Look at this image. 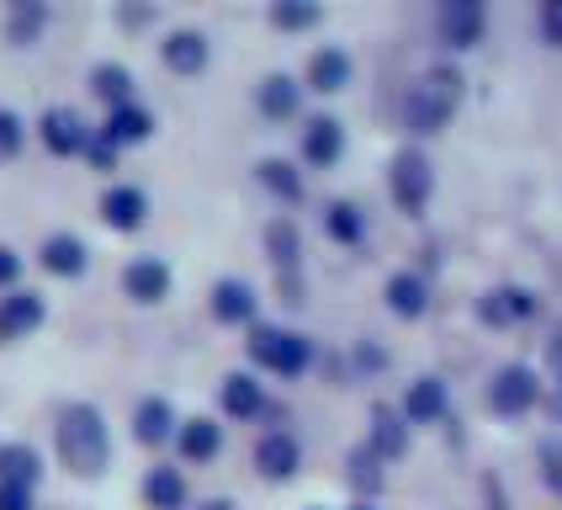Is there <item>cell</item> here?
I'll use <instances>...</instances> for the list:
<instances>
[{"instance_id": "cell-1", "label": "cell", "mask_w": 562, "mask_h": 510, "mask_svg": "<svg viewBox=\"0 0 562 510\" xmlns=\"http://www.w3.org/2000/svg\"><path fill=\"white\" fill-rule=\"evenodd\" d=\"M457 101H462V75L457 69H425L404 96V123L414 133H440L451 123Z\"/></svg>"}, {"instance_id": "cell-2", "label": "cell", "mask_w": 562, "mask_h": 510, "mask_svg": "<svg viewBox=\"0 0 562 510\" xmlns=\"http://www.w3.org/2000/svg\"><path fill=\"white\" fill-rule=\"evenodd\" d=\"M106 452H112V442H106L101 410H91V404H69L59 420V457L75 468V474L95 478L106 468Z\"/></svg>"}, {"instance_id": "cell-3", "label": "cell", "mask_w": 562, "mask_h": 510, "mask_svg": "<svg viewBox=\"0 0 562 510\" xmlns=\"http://www.w3.org/2000/svg\"><path fill=\"white\" fill-rule=\"evenodd\" d=\"M250 356L260 367H271L281 378H297L308 367V341L292 335V330H255L250 335Z\"/></svg>"}, {"instance_id": "cell-4", "label": "cell", "mask_w": 562, "mask_h": 510, "mask_svg": "<svg viewBox=\"0 0 562 510\" xmlns=\"http://www.w3.org/2000/svg\"><path fill=\"white\" fill-rule=\"evenodd\" d=\"M430 187H436V176H430V159L419 155V149H404V155L393 159V202L404 213H425Z\"/></svg>"}, {"instance_id": "cell-5", "label": "cell", "mask_w": 562, "mask_h": 510, "mask_svg": "<svg viewBox=\"0 0 562 510\" xmlns=\"http://www.w3.org/2000/svg\"><path fill=\"white\" fill-rule=\"evenodd\" d=\"M536 393H541V382H536V373L531 367H499L494 373V382H488V404L499 414H526L536 404Z\"/></svg>"}, {"instance_id": "cell-6", "label": "cell", "mask_w": 562, "mask_h": 510, "mask_svg": "<svg viewBox=\"0 0 562 510\" xmlns=\"http://www.w3.org/2000/svg\"><path fill=\"white\" fill-rule=\"evenodd\" d=\"M43 324V298L37 292H11L0 298V341H22Z\"/></svg>"}, {"instance_id": "cell-7", "label": "cell", "mask_w": 562, "mask_h": 510, "mask_svg": "<svg viewBox=\"0 0 562 510\" xmlns=\"http://www.w3.org/2000/svg\"><path fill=\"white\" fill-rule=\"evenodd\" d=\"M483 5L477 0H451L446 11H440V32H446V43L451 48H472L477 37H483Z\"/></svg>"}, {"instance_id": "cell-8", "label": "cell", "mask_w": 562, "mask_h": 510, "mask_svg": "<svg viewBox=\"0 0 562 510\" xmlns=\"http://www.w3.org/2000/svg\"><path fill=\"white\" fill-rule=\"evenodd\" d=\"M43 144H48L54 155H80V149L91 144V127L80 123L69 107H54V112L43 118Z\"/></svg>"}, {"instance_id": "cell-9", "label": "cell", "mask_w": 562, "mask_h": 510, "mask_svg": "<svg viewBox=\"0 0 562 510\" xmlns=\"http://www.w3.org/2000/svg\"><path fill=\"white\" fill-rule=\"evenodd\" d=\"M123 282L138 303H159V298L170 292V266L155 260V255H144V260H133V266L123 271Z\"/></svg>"}, {"instance_id": "cell-10", "label": "cell", "mask_w": 562, "mask_h": 510, "mask_svg": "<svg viewBox=\"0 0 562 510\" xmlns=\"http://www.w3.org/2000/svg\"><path fill=\"white\" fill-rule=\"evenodd\" d=\"M297 457H303V452H297V442H292L286 431H271L266 442L255 446V463H260L266 478H292L297 474Z\"/></svg>"}, {"instance_id": "cell-11", "label": "cell", "mask_w": 562, "mask_h": 510, "mask_svg": "<svg viewBox=\"0 0 562 510\" xmlns=\"http://www.w3.org/2000/svg\"><path fill=\"white\" fill-rule=\"evenodd\" d=\"M345 149V127L335 123V118H313L308 133H303V155H308V165H335Z\"/></svg>"}, {"instance_id": "cell-12", "label": "cell", "mask_w": 562, "mask_h": 510, "mask_svg": "<svg viewBox=\"0 0 562 510\" xmlns=\"http://www.w3.org/2000/svg\"><path fill=\"white\" fill-rule=\"evenodd\" d=\"M149 213V202H144V191L138 187H112L101 197V219L112 223V229H138Z\"/></svg>"}, {"instance_id": "cell-13", "label": "cell", "mask_w": 562, "mask_h": 510, "mask_svg": "<svg viewBox=\"0 0 562 510\" xmlns=\"http://www.w3.org/2000/svg\"><path fill=\"white\" fill-rule=\"evenodd\" d=\"M531 314H536V298L526 287H499V292L483 298V319L488 324H515V319H531Z\"/></svg>"}, {"instance_id": "cell-14", "label": "cell", "mask_w": 562, "mask_h": 510, "mask_svg": "<svg viewBox=\"0 0 562 510\" xmlns=\"http://www.w3.org/2000/svg\"><path fill=\"white\" fill-rule=\"evenodd\" d=\"M446 414V382L440 378H419V382H408V393H404V420H440Z\"/></svg>"}, {"instance_id": "cell-15", "label": "cell", "mask_w": 562, "mask_h": 510, "mask_svg": "<svg viewBox=\"0 0 562 510\" xmlns=\"http://www.w3.org/2000/svg\"><path fill=\"white\" fill-rule=\"evenodd\" d=\"M165 64H170L176 75H196V69L207 64V37H202V32H170V37H165Z\"/></svg>"}, {"instance_id": "cell-16", "label": "cell", "mask_w": 562, "mask_h": 510, "mask_svg": "<svg viewBox=\"0 0 562 510\" xmlns=\"http://www.w3.org/2000/svg\"><path fill=\"white\" fill-rule=\"evenodd\" d=\"M149 127H155V118H149L144 107H133V101H127V107H112V118H106L101 133H106L112 144H144V138H149Z\"/></svg>"}, {"instance_id": "cell-17", "label": "cell", "mask_w": 562, "mask_h": 510, "mask_svg": "<svg viewBox=\"0 0 562 510\" xmlns=\"http://www.w3.org/2000/svg\"><path fill=\"white\" fill-rule=\"evenodd\" d=\"M37 474H43V463H37V452L22 442L0 446V484H16V489H32L37 484Z\"/></svg>"}, {"instance_id": "cell-18", "label": "cell", "mask_w": 562, "mask_h": 510, "mask_svg": "<svg viewBox=\"0 0 562 510\" xmlns=\"http://www.w3.org/2000/svg\"><path fill=\"white\" fill-rule=\"evenodd\" d=\"M345 80H350V59H345V48H318L308 59V86L313 91H340Z\"/></svg>"}, {"instance_id": "cell-19", "label": "cell", "mask_w": 562, "mask_h": 510, "mask_svg": "<svg viewBox=\"0 0 562 510\" xmlns=\"http://www.w3.org/2000/svg\"><path fill=\"white\" fill-rule=\"evenodd\" d=\"M297 101H303V91H297L292 75H266V80H260V112H266V118H292Z\"/></svg>"}, {"instance_id": "cell-20", "label": "cell", "mask_w": 562, "mask_h": 510, "mask_svg": "<svg viewBox=\"0 0 562 510\" xmlns=\"http://www.w3.org/2000/svg\"><path fill=\"white\" fill-rule=\"evenodd\" d=\"M43 266H48L54 277H80V271H86V245H80L75 234H54V240L43 245Z\"/></svg>"}, {"instance_id": "cell-21", "label": "cell", "mask_w": 562, "mask_h": 510, "mask_svg": "<svg viewBox=\"0 0 562 510\" xmlns=\"http://www.w3.org/2000/svg\"><path fill=\"white\" fill-rule=\"evenodd\" d=\"M133 431H138V442L159 446L170 431H176V410H170L165 399H144V404H138V414H133Z\"/></svg>"}, {"instance_id": "cell-22", "label": "cell", "mask_w": 562, "mask_h": 510, "mask_svg": "<svg viewBox=\"0 0 562 510\" xmlns=\"http://www.w3.org/2000/svg\"><path fill=\"white\" fill-rule=\"evenodd\" d=\"M260 404H266V393H260V382H255L250 373H234V378H223V410H228V414L250 420V414H260Z\"/></svg>"}, {"instance_id": "cell-23", "label": "cell", "mask_w": 562, "mask_h": 510, "mask_svg": "<svg viewBox=\"0 0 562 510\" xmlns=\"http://www.w3.org/2000/svg\"><path fill=\"white\" fill-rule=\"evenodd\" d=\"M213 314H218L223 324H239V319H250L255 314V292L245 282H234V277H228V282L213 287Z\"/></svg>"}, {"instance_id": "cell-24", "label": "cell", "mask_w": 562, "mask_h": 510, "mask_svg": "<svg viewBox=\"0 0 562 510\" xmlns=\"http://www.w3.org/2000/svg\"><path fill=\"white\" fill-rule=\"evenodd\" d=\"M218 446H223V431L213 425V420H187V425H181V452H187L191 463L218 457Z\"/></svg>"}, {"instance_id": "cell-25", "label": "cell", "mask_w": 562, "mask_h": 510, "mask_svg": "<svg viewBox=\"0 0 562 510\" xmlns=\"http://www.w3.org/2000/svg\"><path fill=\"white\" fill-rule=\"evenodd\" d=\"M144 495H149L155 510H181L187 506V478L176 474V468H155L149 484H144Z\"/></svg>"}, {"instance_id": "cell-26", "label": "cell", "mask_w": 562, "mask_h": 510, "mask_svg": "<svg viewBox=\"0 0 562 510\" xmlns=\"http://www.w3.org/2000/svg\"><path fill=\"white\" fill-rule=\"evenodd\" d=\"M387 309H393L398 319H419L425 314V282L408 277V271H398V277L387 282Z\"/></svg>"}, {"instance_id": "cell-27", "label": "cell", "mask_w": 562, "mask_h": 510, "mask_svg": "<svg viewBox=\"0 0 562 510\" xmlns=\"http://www.w3.org/2000/svg\"><path fill=\"white\" fill-rule=\"evenodd\" d=\"M372 446L382 452V457H398V452L408 446L404 420H398L393 410H376V414H372Z\"/></svg>"}, {"instance_id": "cell-28", "label": "cell", "mask_w": 562, "mask_h": 510, "mask_svg": "<svg viewBox=\"0 0 562 510\" xmlns=\"http://www.w3.org/2000/svg\"><path fill=\"white\" fill-rule=\"evenodd\" d=\"M91 91L101 101H112V107H127V91H133V75H127L123 64H101L91 75Z\"/></svg>"}, {"instance_id": "cell-29", "label": "cell", "mask_w": 562, "mask_h": 510, "mask_svg": "<svg viewBox=\"0 0 562 510\" xmlns=\"http://www.w3.org/2000/svg\"><path fill=\"white\" fill-rule=\"evenodd\" d=\"M324 223H329V234H335L340 245H356V240L367 234V219H361V208H350V202H335Z\"/></svg>"}, {"instance_id": "cell-30", "label": "cell", "mask_w": 562, "mask_h": 510, "mask_svg": "<svg viewBox=\"0 0 562 510\" xmlns=\"http://www.w3.org/2000/svg\"><path fill=\"white\" fill-rule=\"evenodd\" d=\"M260 181L277 191V197H286V202L303 197V181H297V170H292L286 159H266V165H260Z\"/></svg>"}, {"instance_id": "cell-31", "label": "cell", "mask_w": 562, "mask_h": 510, "mask_svg": "<svg viewBox=\"0 0 562 510\" xmlns=\"http://www.w3.org/2000/svg\"><path fill=\"white\" fill-rule=\"evenodd\" d=\"M266 245H271V255H277L281 266H292V260H297V251H303V245H297V229H292L286 219H277L271 229H266Z\"/></svg>"}, {"instance_id": "cell-32", "label": "cell", "mask_w": 562, "mask_h": 510, "mask_svg": "<svg viewBox=\"0 0 562 510\" xmlns=\"http://www.w3.org/2000/svg\"><path fill=\"white\" fill-rule=\"evenodd\" d=\"M271 22H277V27H313V22H318V5H292V0H281V5H271Z\"/></svg>"}, {"instance_id": "cell-33", "label": "cell", "mask_w": 562, "mask_h": 510, "mask_svg": "<svg viewBox=\"0 0 562 510\" xmlns=\"http://www.w3.org/2000/svg\"><path fill=\"white\" fill-rule=\"evenodd\" d=\"M37 27H43V5H16V11H11V43L37 37Z\"/></svg>"}, {"instance_id": "cell-34", "label": "cell", "mask_w": 562, "mask_h": 510, "mask_svg": "<svg viewBox=\"0 0 562 510\" xmlns=\"http://www.w3.org/2000/svg\"><path fill=\"white\" fill-rule=\"evenodd\" d=\"M22 149V118L16 112H0V159H11Z\"/></svg>"}, {"instance_id": "cell-35", "label": "cell", "mask_w": 562, "mask_h": 510, "mask_svg": "<svg viewBox=\"0 0 562 510\" xmlns=\"http://www.w3.org/2000/svg\"><path fill=\"white\" fill-rule=\"evenodd\" d=\"M0 510H32V489H16V484H0Z\"/></svg>"}, {"instance_id": "cell-36", "label": "cell", "mask_w": 562, "mask_h": 510, "mask_svg": "<svg viewBox=\"0 0 562 510\" xmlns=\"http://www.w3.org/2000/svg\"><path fill=\"white\" fill-rule=\"evenodd\" d=\"M541 32H547L552 43H562V0H552V5L541 11Z\"/></svg>"}, {"instance_id": "cell-37", "label": "cell", "mask_w": 562, "mask_h": 510, "mask_svg": "<svg viewBox=\"0 0 562 510\" xmlns=\"http://www.w3.org/2000/svg\"><path fill=\"white\" fill-rule=\"evenodd\" d=\"M86 149H91V159H95V165H112V155H117V144H112L106 133H101V138H91Z\"/></svg>"}, {"instance_id": "cell-38", "label": "cell", "mask_w": 562, "mask_h": 510, "mask_svg": "<svg viewBox=\"0 0 562 510\" xmlns=\"http://www.w3.org/2000/svg\"><path fill=\"white\" fill-rule=\"evenodd\" d=\"M16 271H22V260H16V251H5V245H0V287H5V282H16Z\"/></svg>"}, {"instance_id": "cell-39", "label": "cell", "mask_w": 562, "mask_h": 510, "mask_svg": "<svg viewBox=\"0 0 562 510\" xmlns=\"http://www.w3.org/2000/svg\"><path fill=\"white\" fill-rule=\"evenodd\" d=\"M547 478L562 484V446H547Z\"/></svg>"}, {"instance_id": "cell-40", "label": "cell", "mask_w": 562, "mask_h": 510, "mask_svg": "<svg viewBox=\"0 0 562 510\" xmlns=\"http://www.w3.org/2000/svg\"><path fill=\"white\" fill-rule=\"evenodd\" d=\"M547 356H552V367H558V373H562V330H558V335H552V346H547Z\"/></svg>"}, {"instance_id": "cell-41", "label": "cell", "mask_w": 562, "mask_h": 510, "mask_svg": "<svg viewBox=\"0 0 562 510\" xmlns=\"http://www.w3.org/2000/svg\"><path fill=\"white\" fill-rule=\"evenodd\" d=\"M552 410L562 414V378H558V388H552Z\"/></svg>"}, {"instance_id": "cell-42", "label": "cell", "mask_w": 562, "mask_h": 510, "mask_svg": "<svg viewBox=\"0 0 562 510\" xmlns=\"http://www.w3.org/2000/svg\"><path fill=\"white\" fill-rule=\"evenodd\" d=\"M202 510H234V506H228V500H207V506H202Z\"/></svg>"}, {"instance_id": "cell-43", "label": "cell", "mask_w": 562, "mask_h": 510, "mask_svg": "<svg viewBox=\"0 0 562 510\" xmlns=\"http://www.w3.org/2000/svg\"><path fill=\"white\" fill-rule=\"evenodd\" d=\"M356 510H372V506H356Z\"/></svg>"}]
</instances>
